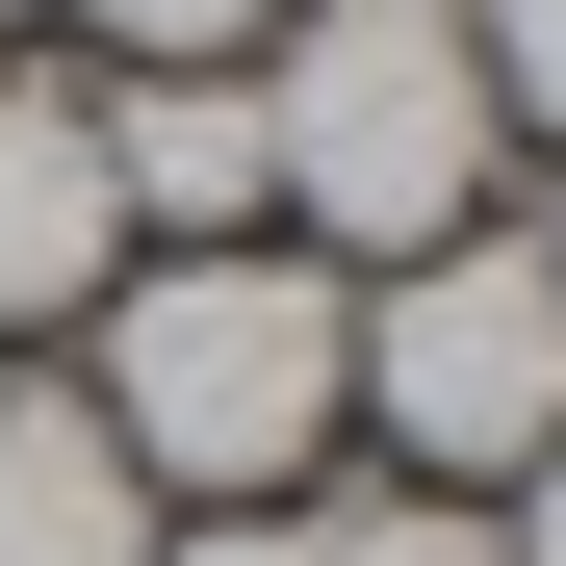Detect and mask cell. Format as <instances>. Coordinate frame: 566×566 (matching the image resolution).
<instances>
[{
  "instance_id": "cell-13",
  "label": "cell",
  "mask_w": 566,
  "mask_h": 566,
  "mask_svg": "<svg viewBox=\"0 0 566 566\" xmlns=\"http://www.w3.org/2000/svg\"><path fill=\"white\" fill-rule=\"evenodd\" d=\"M0 27H52V0H0Z\"/></svg>"
},
{
  "instance_id": "cell-7",
  "label": "cell",
  "mask_w": 566,
  "mask_h": 566,
  "mask_svg": "<svg viewBox=\"0 0 566 566\" xmlns=\"http://www.w3.org/2000/svg\"><path fill=\"white\" fill-rule=\"evenodd\" d=\"M463 77H490V155H566V0H438Z\"/></svg>"
},
{
  "instance_id": "cell-9",
  "label": "cell",
  "mask_w": 566,
  "mask_h": 566,
  "mask_svg": "<svg viewBox=\"0 0 566 566\" xmlns=\"http://www.w3.org/2000/svg\"><path fill=\"white\" fill-rule=\"evenodd\" d=\"M310 566H490V515L463 490H360V515H310Z\"/></svg>"
},
{
  "instance_id": "cell-1",
  "label": "cell",
  "mask_w": 566,
  "mask_h": 566,
  "mask_svg": "<svg viewBox=\"0 0 566 566\" xmlns=\"http://www.w3.org/2000/svg\"><path fill=\"white\" fill-rule=\"evenodd\" d=\"M77 412L129 438L155 515H310V463L360 438V283L283 258V232H207V258H129L77 310Z\"/></svg>"
},
{
  "instance_id": "cell-10",
  "label": "cell",
  "mask_w": 566,
  "mask_h": 566,
  "mask_svg": "<svg viewBox=\"0 0 566 566\" xmlns=\"http://www.w3.org/2000/svg\"><path fill=\"white\" fill-rule=\"evenodd\" d=\"M155 566H310V515H155Z\"/></svg>"
},
{
  "instance_id": "cell-8",
  "label": "cell",
  "mask_w": 566,
  "mask_h": 566,
  "mask_svg": "<svg viewBox=\"0 0 566 566\" xmlns=\"http://www.w3.org/2000/svg\"><path fill=\"white\" fill-rule=\"evenodd\" d=\"M52 27H104V77H207V52L283 27V0H52Z\"/></svg>"
},
{
  "instance_id": "cell-4",
  "label": "cell",
  "mask_w": 566,
  "mask_h": 566,
  "mask_svg": "<svg viewBox=\"0 0 566 566\" xmlns=\"http://www.w3.org/2000/svg\"><path fill=\"white\" fill-rule=\"evenodd\" d=\"M129 283V207H104V77L0 52V335H77Z\"/></svg>"
},
{
  "instance_id": "cell-2",
  "label": "cell",
  "mask_w": 566,
  "mask_h": 566,
  "mask_svg": "<svg viewBox=\"0 0 566 566\" xmlns=\"http://www.w3.org/2000/svg\"><path fill=\"white\" fill-rule=\"evenodd\" d=\"M490 77H463L438 0H283L258 27V232L283 258H335V283H387L438 232H490Z\"/></svg>"
},
{
  "instance_id": "cell-5",
  "label": "cell",
  "mask_w": 566,
  "mask_h": 566,
  "mask_svg": "<svg viewBox=\"0 0 566 566\" xmlns=\"http://www.w3.org/2000/svg\"><path fill=\"white\" fill-rule=\"evenodd\" d=\"M104 207H129V258L258 232V52H207V77H104Z\"/></svg>"
},
{
  "instance_id": "cell-6",
  "label": "cell",
  "mask_w": 566,
  "mask_h": 566,
  "mask_svg": "<svg viewBox=\"0 0 566 566\" xmlns=\"http://www.w3.org/2000/svg\"><path fill=\"white\" fill-rule=\"evenodd\" d=\"M0 566H155V490L77 387H0Z\"/></svg>"
},
{
  "instance_id": "cell-11",
  "label": "cell",
  "mask_w": 566,
  "mask_h": 566,
  "mask_svg": "<svg viewBox=\"0 0 566 566\" xmlns=\"http://www.w3.org/2000/svg\"><path fill=\"white\" fill-rule=\"evenodd\" d=\"M490 566H566V438H541L515 490H490Z\"/></svg>"
},
{
  "instance_id": "cell-3",
  "label": "cell",
  "mask_w": 566,
  "mask_h": 566,
  "mask_svg": "<svg viewBox=\"0 0 566 566\" xmlns=\"http://www.w3.org/2000/svg\"><path fill=\"white\" fill-rule=\"evenodd\" d=\"M360 438H412V490H463V515L566 438V283H541V232H438V258L360 283Z\"/></svg>"
},
{
  "instance_id": "cell-12",
  "label": "cell",
  "mask_w": 566,
  "mask_h": 566,
  "mask_svg": "<svg viewBox=\"0 0 566 566\" xmlns=\"http://www.w3.org/2000/svg\"><path fill=\"white\" fill-rule=\"evenodd\" d=\"M541 283H566V207H541Z\"/></svg>"
}]
</instances>
